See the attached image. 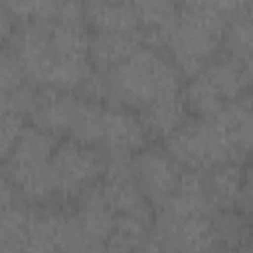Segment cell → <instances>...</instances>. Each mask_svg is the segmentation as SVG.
<instances>
[{
  "mask_svg": "<svg viewBox=\"0 0 253 253\" xmlns=\"http://www.w3.org/2000/svg\"><path fill=\"white\" fill-rule=\"evenodd\" d=\"M130 168L142 196L154 211L172 198L186 172L158 142H150L146 148L130 156Z\"/></svg>",
  "mask_w": 253,
  "mask_h": 253,
  "instance_id": "obj_9",
  "label": "cell"
},
{
  "mask_svg": "<svg viewBox=\"0 0 253 253\" xmlns=\"http://www.w3.org/2000/svg\"><path fill=\"white\" fill-rule=\"evenodd\" d=\"M89 40L83 2H59L53 18L18 22L0 45L16 55L30 83L79 93L93 75Z\"/></svg>",
  "mask_w": 253,
  "mask_h": 253,
  "instance_id": "obj_1",
  "label": "cell"
},
{
  "mask_svg": "<svg viewBox=\"0 0 253 253\" xmlns=\"http://www.w3.org/2000/svg\"><path fill=\"white\" fill-rule=\"evenodd\" d=\"M26 83H28V77H26L20 61L16 59V55L10 49L2 47L0 49V93H10Z\"/></svg>",
  "mask_w": 253,
  "mask_h": 253,
  "instance_id": "obj_19",
  "label": "cell"
},
{
  "mask_svg": "<svg viewBox=\"0 0 253 253\" xmlns=\"http://www.w3.org/2000/svg\"><path fill=\"white\" fill-rule=\"evenodd\" d=\"M251 91L253 77L223 51L182 85V97L190 117H208Z\"/></svg>",
  "mask_w": 253,
  "mask_h": 253,
  "instance_id": "obj_5",
  "label": "cell"
},
{
  "mask_svg": "<svg viewBox=\"0 0 253 253\" xmlns=\"http://www.w3.org/2000/svg\"><path fill=\"white\" fill-rule=\"evenodd\" d=\"M253 221L239 210H221L213 213V231L217 247H243L251 241Z\"/></svg>",
  "mask_w": 253,
  "mask_h": 253,
  "instance_id": "obj_18",
  "label": "cell"
},
{
  "mask_svg": "<svg viewBox=\"0 0 253 253\" xmlns=\"http://www.w3.org/2000/svg\"><path fill=\"white\" fill-rule=\"evenodd\" d=\"M152 239L168 253H211L217 249L213 215L172 202L154 211Z\"/></svg>",
  "mask_w": 253,
  "mask_h": 253,
  "instance_id": "obj_7",
  "label": "cell"
},
{
  "mask_svg": "<svg viewBox=\"0 0 253 253\" xmlns=\"http://www.w3.org/2000/svg\"><path fill=\"white\" fill-rule=\"evenodd\" d=\"M91 32V30H89ZM146 42L140 32L123 34V32H91L89 40V57L95 71H105L115 67L132 55Z\"/></svg>",
  "mask_w": 253,
  "mask_h": 253,
  "instance_id": "obj_13",
  "label": "cell"
},
{
  "mask_svg": "<svg viewBox=\"0 0 253 253\" xmlns=\"http://www.w3.org/2000/svg\"><path fill=\"white\" fill-rule=\"evenodd\" d=\"M150 136L136 111L119 105H103L99 150L107 158H130L150 144Z\"/></svg>",
  "mask_w": 253,
  "mask_h": 253,
  "instance_id": "obj_10",
  "label": "cell"
},
{
  "mask_svg": "<svg viewBox=\"0 0 253 253\" xmlns=\"http://www.w3.org/2000/svg\"><path fill=\"white\" fill-rule=\"evenodd\" d=\"M184 77L170 55L162 47L144 43L115 67L105 71L93 69V75L79 93L138 113L162 97L180 93Z\"/></svg>",
  "mask_w": 253,
  "mask_h": 253,
  "instance_id": "obj_2",
  "label": "cell"
},
{
  "mask_svg": "<svg viewBox=\"0 0 253 253\" xmlns=\"http://www.w3.org/2000/svg\"><path fill=\"white\" fill-rule=\"evenodd\" d=\"M221 51L243 65L253 77V2H239L237 10L231 14Z\"/></svg>",
  "mask_w": 253,
  "mask_h": 253,
  "instance_id": "obj_15",
  "label": "cell"
},
{
  "mask_svg": "<svg viewBox=\"0 0 253 253\" xmlns=\"http://www.w3.org/2000/svg\"><path fill=\"white\" fill-rule=\"evenodd\" d=\"M105 168L107 156L103 150L71 138H61L49 160L53 206L69 208L101 180Z\"/></svg>",
  "mask_w": 253,
  "mask_h": 253,
  "instance_id": "obj_6",
  "label": "cell"
},
{
  "mask_svg": "<svg viewBox=\"0 0 253 253\" xmlns=\"http://www.w3.org/2000/svg\"><path fill=\"white\" fill-rule=\"evenodd\" d=\"M249 243H251V245H253V229H251V241H249Z\"/></svg>",
  "mask_w": 253,
  "mask_h": 253,
  "instance_id": "obj_23",
  "label": "cell"
},
{
  "mask_svg": "<svg viewBox=\"0 0 253 253\" xmlns=\"http://www.w3.org/2000/svg\"><path fill=\"white\" fill-rule=\"evenodd\" d=\"M83 12L91 32H140L136 2H83Z\"/></svg>",
  "mask_w": 253,
  "mask_h": 253,
  "instance_id": "obj_14",
  "label": "cell"
},
{
  "mask_svg": "<svg viewBox=\"0 0 253 253\" xmlns=\"http://www.w3.org/2000/svg\"><path fill=\"white\" fill-rule=\"evenodd\" d=\"M61 138L28 123L12 150L2 156V182L32 206H53L49 160Z\"/></svg>",
  "mask_w": 253,
  "mask_h": 253,
  "instance_id": "obj_4",
  "label": "cell"
},
{
  "mask_svg": "<svg viewBox=\"0 0 253 253\" xmlns=\"http://www.w3.org/2000/svg\"><path fill=\"white\" fill-rule=\"evenodd\" d=\"M154 211L115 215L113 229L105 241L107 253H134L152 237Z\"/></svg>",
  "mask_w": 253,
  "mask_h": 253,
  "instance_id": "obj_16",
  "label": "cell"
},
{
  "mask_svg": "<svg viewBox=\"0 0 253 253\" xmlns=\"http://www.w3.org/2000/svg\"><path fill=\"white\" fill-rule=\"evenodd\" d=\"M34 210L36 206L24 202L6 182H2L0 253H26Z\"/></svg>",
  "mask_w": 253,
  "mask_h": 253,
  "instance_id": "obj_11",
  "label": "cell"
},
{
  "mask_svg": "<svg viewBox=\"0 0 253 253\" xmlns=\"http://www.w3.org/2000/svg\"><path fill=\"white\" fill-rule=\"evenodd\" d=\"M223 160L245 164L253 158V97L243 95L206 117Z\"/></svg>",
  "mask_w": 253,
  "mask_h": 253,
  "instance_id": "obj_8",
  "label": "cell"
},
{
  "mask_svg": "<svg viewBox=\"0 0 253 253\" xmlns=\"http://www.w3.org/2000/svg\"><path fill=\"white\" fill-rule=\"evenodd\" d=\"M237 6L239 2H178L162 49L170 55L184 81L221 53L225 26Z\"/></svg>",
  "mask_w": 253,
  "mask_h": 253,
  "instance_id": "obj_3",
  "label": "cell"
},
{
  "mask_svg": "<svg viewBox=\"0 0 253 253\" xmlns=\"http://www.w3.org/2000/svg\"><path fill=\"white\" fill-rule=\"evenodd\" d=\"M134 253H168V251H166V249H162V247H160V245L150 237V239H148V243H146V245H142V247H140L138 251H134Z\"/></svg>",
  "mask_w": 253,
  "mask_h": 253,
  "instance_id": "obj_22",
  "label": "cell"
},
{
  "mask_svg": "<svg viewBox=\"0 0 253 253\" xmlns=\"http://www.w3.org/2000/svg\"><path fill=\"white\" fill-rule=\"evenodd\" d=\"M138 117L146 128L150 140L160 144L190 119V111H188L182 91H180V93L162 97V99L150 103L148 107L140 109Z\"/></svg>",
  "mask_w": 253,
  "mask_h": 253,
  "instance_id": "obj_12",
  "label": "cell"
},
{
  "mask_svg": "<svg viewBox=\"0 0 253 253\" xmlns=\"http://www.w3.org/2000/svg\"><path fill=\"white\" fill-rule=\"evenodd\" d=\"M211 253H253V245L247 243L243 247H217Z\"/></svg>",
  "mask_w": 253,
  "mask_h": 253,
  "instance_id": "obj_21",
  "label": "cell"
},
{
  "mask_svg": "<svg viewBox=\"0 0 253 253\" xmlns=\"http://www.w3.org/2000/svg\"><path fill=\"white\" fill-rule=\"evenodd\" d=\"M243 164H219L210 170H202L206 196L215 211L233 210L237 206L239 188H241Z\"/></svg>",
  "mask_w": 253,
  "mask_h": 253,
  "instance_id": "obj_17",
  "label": "cell"
},
{
  "mask_svg": "<svg viewBox=\"0 0 253 253\" xmlns=\"http://www.w3.org/2000/svg\"><path fill=\"white\" fill-rule=\"evenodd\" d=\"M251 97H253V91H251Z\"/></svg>",
  "mask_w": 253,
  "mask_h": 253,
  "instance_id": "obj_24",
  "label": "cell"
},
{
  "mask_svg": "<svg viewBox=\"0 0 253 253\" xmlns=\"http://www.w3.org/2000/svg\"><path fill=\"white\" fill-rule=\"evenodd\" d=\"M235 210H239L245 217H249L253 221V158L243 164L241 188H239V198H237Z\"/></svg>",
  "mask_w": 253,
  "mask_h": 253,
  "instance_id": "obj_20",
  "label": "cell"
}]
</instances>
